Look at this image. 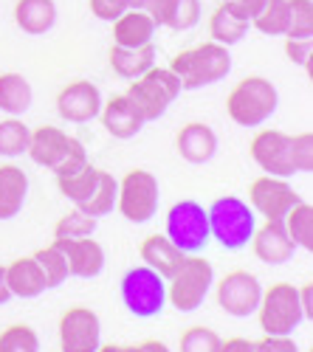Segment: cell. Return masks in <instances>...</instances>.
<instances>
[{
	"label": "cell",
	"mask_w": 313,
	"mask_h": 352,
	"mask_svg": "<svg viewBox=\"0 0 313 352\" xmlns=\"http://www.w3.org/2000/svg\"><path fill=\"white\" fill-rule=\"evenodd\" d=\"M248 28H251V23L243 20L229 3H220L215 9V14L209 17V37H212V43H220L226 48L237 45L248 34Z\"/></svg>",
	"instance_id": "obj_26"
},
{
	"label": "cell",
	"mask_w": 313,
	"mask_h": 352,
	"mask_svg": "<svg viewBox=\"0 0 313 352\" xmlns=\"http://www.w3.org/2000/svg\"><path fill=\"white\" fill-rule=\"evenodd\" d=\"M260 299H263V285L248 271H229L217 282V305L223 313L235 318L254 316L260 307Z\"/></svg>",
	"instance_id": "obj_11"
},
{
	"label": "cell",
	"mask_w": 313,
	"mask_h": 352,
	"mask_svg": "<svg viewBox=\"0 0 313 352\" xmlns=\"http://www.w3.org/2000/svg\"><path fill=\"white\" fill-rule=\"evenodd\" d=\"M119 293H122V305L136 318H153L166 307V279H161L144 262L122 276Z\"/></svg>",
	"instance_id": "obj_8"
},
{
	"label": "cell",
	"mask_w": 313,
	"mask_h": 352,
	"mask_svg": "<svg viewBox=\"0 0 313 352\" xmlns=\"http://www.w3.org/2000/svg\"><path fill=\"white\" fill-rule=\"evenodd\" d=\"M34 102V91L23 74H0V110L6 116H23Z\"/></svg>",
	"instance_id": "obj_27"
},
{
	"label": "cell",
	"mask_w": 313,
	"mask_h": 352,
	"mask_svg": "<svg viewBox=\"0 0 313 352\" xmlns=\"http://www.w3.org/2000/svg\"><path fill=\"white\" fill-rule=\"evenodd\" d=\"M215 285V268L206 256L189 254L181 271L166 279V305H173L178 313H195L209 296Z\"/></svg>",
	"instance_id": "obj_5"
},
{
	"label": "cell",
	"mask_w": 313,
	"mask_h": 352,
	"mask_svg": "<svg viewBox=\"0 0 313 352\" xmlns=\"http://www.w3.org/2000/svg\"><path fill=\"white\" fill-rule=\"evenodd\" d=\"M127 9H133V0H91V12L94 17L113 23L116 17H122Z\"/></svg>",
	"instance_id": "obj_41"
},
{
	"label": "cell",
	"mask_w": 313,
	"mask_h": 352,
	"mask_svg": "<svg viewBox=\"0 0 313 352\" xmlns=\"http://www.w3.org/2000/svg\"><path fill=\"white\" fill-rule=\"evenodd\" d=\"M6 279H9V290L17 299H37L48 290L45 276L40 271V265L34 262V256H20L6 265Z\"/></svg>",
	"instance_id": "obj_20"
},
{
	"label": "cell",
	"mask_w": 313,
	"mask_h": 352,
	"mask_svg": "<svg viewBox=\"0 0 313 352\" xmlns=\"http://www.w3.org/2000/svg\"><path fill=\"white\" fill-rule=\"evenodd\" d=\"M28 141H32V130L20 116H6L0 122V155L3 158H20L28 153Z\"/></svg>",
	"instance_id": "obj_31"
},
{
	"label": "cell",
	"mask_w": 313,
	"mask_h": 352,
	"mask_svg": "<svg viewBox=\"0 0 313 352\" xmlns=\"http://www.w3.org/2000/svg\"><path fill=\"white\" fill-rule=\"evenodd\" d=\"M223 338L209 327H189L181 333V352H220Z\"/></svg>",
	"instance_id": "obj_38"
},
{
	"label": "cell",
	"mask_w": 313,
	"mask_h": 352,
	"mask_svg": "<svg viewBox=\"0 0 313 352\" xmlns=\"http://www.w3.org/2000/svg\"><path fill=\"white\" fill-rule=\"evenodd\" d=\"M94 234H96V217L79 212L76 206L54 226V240H79V237H94Z\"/></svg>",
	"instance_id": "obj_35"
},
{
	"label": "cell",
	"mask_w": 313,
	"mask_h": 352,
	"mask_svg": "<svg viewBox=\"0 0 313 352\" xmlns=\"http://www.w3.org/2000/svg\"><path fill=\"white\" fill-rule=\"evenodd\" d=\"M0 352H40V336L28 324H12L0 333Z\"/></svg>",
	"instance_id": "obj_37"
},
{
	"label": "cell",
	"mask_w": 313,
	"mask_h": 352,
	"mask_svg": "<svg viewBox=\"0 0 313 352\" xmlns=\"http://www.w3.org/2000/svg\"><path fill=\"white\" fill-rule=\"evenodd\" d=\"M99 172H102V169L85 164L79 172L65 175V178H56V189H60L63 197H68L74 206H82V203L94 195V189H96V184H99Z\"/></svg>",
	"instance_id": "obj_28"
},
{
	"label": "cell",
	"mask_w": 313,
	"mask_h": 352,
	"mask_svg": "<svg viewBox=\"0 0 313 352\" xmlns=\"http://www.w3.org/2000/svg\"><path fill=\"white\" fill-rule=\"evenodd\" d=\"M110 25H113V45H122V48H141V45L153 43V34L158 28L144 12H138V9H127Z\"/></svg>",
	"instance_id": "obj_22"
},
{
	"label": "cell",
	"mask_w": 313,
	"mask_h": 352,
	"mask_svg": "<svg viewBox=\"0 0 313 352\" xmlns=\"http://www.w3.org/2000/svg\"><path fill=\"white\" fill-rule=\"evenodd\" d=\"M102 94L99 87L88 79H76L71 85H65L60 96H56V113H60L63 122H74V124H85L94 122L102 113Z\"/></svg>",
	"instance_id": "obj_14"
},
{
	"label": "cell",
	"mask_w": 313,
	"mask_h": 352,
	"mask_svg": "<svg viewBox=\"0 0 313 352\" xmlns=\"http://www.w3.org/2000/svg\"><path fill=\"white\" fill-rule=\"evenodd\" d=\"M282 226H285L288 237L294 240L296 248L302 251H313V206L305 200H299L296 206L282 217Z\"/></svg>",
	"instance_id": "obj_30"
},
{
	"label": "cell",
	"mask_w": 313,
	"mask_h": 352,
	"mask_svg": "<svg viewBox=\"0 0 313 352\" xmlns=\"http://www.w3.org/2000/svg\"><path fill=\"white\" fill-rule=\"evenodd\" d=\"M175 150L186 164H206L217 153V133L204 122H189L175 135Z\"/></svg>",
	"instance_id": "obj_18"
},
{
	"label": "cell",
	"mask_w": 313,
	"mask_h": 352,
	"mask_svg": "<svg viewBox=\"0 0 313 352\" xmlns=\"http://www.w3.org/2000/svg\"><path fill=\"white\" fill-rule=\"evenodd\" d=\"M257 318L266 336H291L305 324V310L299 305V290L291 282H277L263 290Z\"/></svg>",
	"instance_id": "obj_6"
},
{
	"label": "cell",
	"mask_w": 313,
	"mask_h": 352,
	"mask_svg": "<svg viewBox=\"0 0 313 352\" xmlns=\"http://www.w3.org/2000/svg\"><path fill=\"white\" fill-rule=\"evenodd\" d=\"M25 195H28V175L14 164L0 166V220L17 217L25 203Z\"/></svg>",
	"instance_id": "obj_24"
},
{
	"label": "cell",
	"mask_w": 313,
	"mask_h": 352,
	"mask_svg": "<svg viewBox=\"0 0 313 352\" xmlns=\"http://www.w3.org/2000/svg\"><path fill=\"white\" fill-rule=\"evenodd\" d=\"M226 3H229L243 20H254V17H257L260 12H263V6H266V0H226Z\"/></svg>",
	"instance_id": "obj_45"
},
{
	"label": "cell",
	"mask_w": 313,
	"mask_h": 352,
	"mask_svg": "<svg viewBox=\"0 0 313 352\" xmlns=\"http://www.w3.org/2000/svg\"><path fill=\"white\" fill-rule=\"evenodd\" d=\"M251 25L257 28L260 34L285 37V28H288V0H266L263 12L251 20Z\"/></svg>",
	"instance_id": "obj_34"
},
{
	"label": "cell",
	"mask_w": 313,
	"mask_h": 352,
	"mask_svg": "<svg viewBox=\"0 0 313 352\" xmlns=\"http://www.w3.org/2000/svg\"><path fill=\"white\" fill-rule=\"evenodd\" d=\"M63 248L68 274L76 279H94L105 271V248L94 237H79V240H54Z\"/></svg>",
	"instance_id": "obj_16"
},
{
	"label": "cell",
	"mask_w": 313,
	"mask_h": 352,
	"mask_svg": "<svg viewBox=\"0 0 313 352\" xmlns=\"http://www.w3.org/2000/svg\"><path fill=\"white\" fill-rule=\"evenodd\" d=\"M14 296L9 290V279H6V265H0V305H9Z\"/></svg>",
	"instance_id": "obj_48"
},
{
	"label": "cell",
	"mask_w": 313,
	"mask_h": 352,
	"mask_svg": "<svg viewBox=\"0 0 313 352\" xmlns=\"http://www.w3.org/2000/svg\"><path fill=\"white\" fill-rule=\"evenodd\" d=\"M248 153L254 158L266 175H274V178H291L296 175V166H294V141L288 133L282 130H260L254 135Z\"/></svg>",
	"instance_id": "obj_10"
},
{
	"label": "cell",
	"mask_w": 313,
	"mask_h": 352,
	"mask_svg": "<svg viewBox=\"0 0 313 352\" xmlns=\"http://www.w3.org/2000/svg\"><path fill=\"white\" fill-rule=\"evenodd\" d=\"M291 40H313V0H288V28Z\"/></svg>",
	"instance_id": "obj_36"
},
{
	"label": "cell",
	"mask_w": 313,
	"mask_h": 352,
	"mask_svg": "<svg viewBox=\"0 0 313 352\" xmlns=\"http://www.w3.org/2000/svg\"><path fill=\"white\" fill-rule=\"evenodd\" d=\"M296 290H299V305H302V310H305V318H310V316H313V285L305 282V285L296 287Z\"/></svg>",
	"instance_id": "obj_47"
},
{
	"label": "cell",
	"mask_w": 313,
	"mask_h": 352,
	"mask_svg": "<svg viewBox=\"0 0 313 352\" xmlns=\"http://www.w3.org/2000/svg\"><path fill=\"white\" fill-rule=\"evenodd\" d=\"M119 214L130 223H150L158 212V178L147 169H130L119 181Z\"/></svg>",
	"instance_id": "obj_9"
},
{
	"label": "cell",
	"mask_w": 313,
	"mask_h": 352,
	"mask_svg": "<svg viewBox=\"0 0 313 352\" xmlns=\"http://www.w3.org/2000/svg\"><path fill=\"white\" fill-rule=\"evenodd\" d=\"M169 71L178 76L181 91H201V87L215 85L232 74V54L226 45L209 40L175 54Z\"/></svg>",
	"instance_id": "obj_1"
},
{
	"label": "cell",
	"mask_w": 313,
	"mask_h": 352,
	"mask_svg": "<svg viewBox=\"0 0 313 352\" xmlns=\"http://www.w3.org/2000/svg\"><path fill=\"white\" fill-rule=\"evenodd\" d=\"M107 63L113 68V74L133 82L141 74H147L155 65V48L153 43L141 45V48H122V45H110L107 51Z\"/></svg>",
	"instance_id": "obj_23"
},
{
	"label": "cell",
	"mask_w": 313,
	"mask_h": 352,
	"mask_svg": "<svg viewBox=\"0 0 313 352\" xmlns=\"http://www.w3.org/2000/svg\"><path fill=\"white\" fill-rule=\"evenodd\" d=\"M85 164H91V161H88V150H85V144H82L79 138H74V135H71L65 155L60 158V164H56L51 172L56 175V178H65V175H74V172H79Z\"/></svg>",
	"instance_id": "obj_39"
},
{
	"label": "cell",
	"mask_w": 313,
	"mask_h": 352,
	"mask_svg": "<svg viewBox=\"0 0 313 352\" xmlns=\"http://www.w3.org/2000/svg\"><path fill=\"white\" fill-rule=\"evenodd\" d=\"M96 352H119V344H99Z\"/></svg>",
	"instance_id": "obj_51"
},
{
	"label": "cell",
	"mask_w": 313,
	"mask_h": 352,
	"mask_svg": "<svg viewBox=\"0 0 313 352\" xmlns=\"http://www.w3.org/2000/svg\"><path fill=\"white\" fill-rule=\"evenodd\" d=\"M209 217V231L212 240H217L226 251H240L251 243L254 228H257V214L248 206V200L223 195L212 200V206L206 209Z\"/></svg>",
	"instance_id": "obj_3"
},
{
	"label": "cell",
	"mask_w": 313,
	"mask_h": 352,
	"mask_svg": "<svg viewBox=\"0 0 313 352\" xmlns=\"http://www.w3.org/2000/svg\"><path fill=\"white\" fill-rule=\"evenodd\" d=\"M68 141L71 135L60 127H37L32 130V141H28V155H32V161L37 166H45V169H54L56 164H60V158L65 155L68 150Z\"/></svg>",
	"instance_id": "obj_21"
},
{
	"label": "cell",
	"mask_w": 313,
	"mask_h": 352,
	"mask_svg": "<svg viewBox=\"0 0 313 352\" xmlns=\"http://www.w3.org/2000/svg\"><path fill=\"white\" fill-rule=\"evenodd\" d=\"M32 256H34V262L40 265V271H43V276H45V285H48V287H60V285L71 276V274H68L65 254H63V248L56 245V243H51V245H45V248H40V251H34Z\"/></svg>",
	"instance_id": "obj_33"
},
{
	"label": "cell",
	"mask_w": 313,
	"mask_h": 352,
	"mask_svg": "<svg viewBox=\"0 0 313 352\" xmlns=\"http://www.w3.org/2000/svg\"><path fill=\"white\" fill-rule=\"evenodd\" d=\"M279 107L277 85L266 76H246L240 79L229 99H226V113L237 127H260L266 124Z\"/></svg>",
	"instance_id": "obj_2"
},
{
	"label": "cell",
	"mask_w": 313,
	"mask_h": 352,
	"mask_svg": "<svg viewBox=\"0 0 313 352\" xmlns=\"http://www.w3.org/2000/svg\"><path fill=\"white\" fill-rule=\"evenodd\" d=\"M102 324L91 307H71L60 318V352H96Z\"/></svg>",
	"instance_id": "obj_13"
},
{
	"label": "cell",
	"mask_w": 313,
	"mask_h": 352,
	"mask_svg": "<svg viewBox=\"0 0 313 352\" xmlns=\"http://www.w3.org/2000/svg\"><path fill=\"white\" fill-rule=\"evenodd\" d=\"M299 200L302 197L296 189L285 178H274V175H263L248 186V206L266 220H282Z\"/></svg>",
	"instance_id": "obj_12"
},
{
	"label": "cell",
	"mask_w": 313,
	"mask_h": 352,
	"mask_svg": "<svg viewBox=\"0 0 313 352\" xmlns=\"http://www.w3.org/2000/svg\"><path fill=\"white\" fill-rule=\"evenodd\" d=\"M220 3H226V0H220Z\"/></svg>",
	"instance_id": "obj_52"
},
{
	"label": "cell",
	"mask_w": 313,
	"mask_h": 352,
	"mask_svg": "<svg viewBox=\"0 0 313 352\" xmlns=\"http://www.w3.org/2000/svg\"><path fill=\"white\" fill-rule=\"evenodd\" d=\"M102 124L105 130L113 135V138H133L141 133V127H144V116L138 113V107L130 102L127 94H116L110 96L107 102H102Z\"/></svg>",
	"instance_id": "obj_17"
},
{
	"label": "cell",
	"mask_w": 313,
	"mask_h": 352,
	"mask_svg": "<svg viewBox=\"0 0 313 352\" xmlns=\"http://www.w3.org/2000/svg\"><path fill=\"white\" fill-rule=\"evenodd\" d=\"M181 94V82L169 68H158L153 65L147 74H141L138 79L130 82L127 96L130 102L138 107V113L144 116V122H155L169 110Z\"/></svg>",
	"instance_id": "obj_7"
},
{
	"label": "cell",
	"mask_w": 313,
	"mask_h": 352,
	"mask_svg": "<svg viewBox=\"0 0 313 352\" xmlns=\"http://www.w3.org/2000/svg\"><path fill=\"white\" fill-rule=\"evenodd\" d=\"M144 349H147V352H169V346H166L164 341H155V338L144 341Z\"/></svg>",
	"instance_id": "obj_49"
},
{
	"label": "cell",
	"mask_w": 313,
	"mask_h": 352,
	"mask_svg": "<svg viewBox=\"0 0 313 352\" xmlns=\"http://www.w3.org/2000/svg\"><path fill=\"white\" fill-rule=\"evenodd\" d=\"M164 6L166 0H133V9L144 12L155 25H164Z\"/></svg>",
	"instance_id": "obj_44"
},
{
	"label": "cell",
	"mask_w": 313,
	"mask_h": 352,
	"mask_svg": "<svg viewBox=\"0 0 313 352\" xmlns=\"http://www.w3.org/2000/svg\"><path fill=\"white\" fill-rule=\"evenodd\" d=\"M14 23L25 34H45L56 23V6L54 0H17L14 6Z\"/></svg>",
	"instance_id": "obj_25"
},
{
	"label": "cell",
	"mask_w": 313,
	"mask_h": 352,
	"mask_svg": "<svg viewBox=\"0 0 313 352\" xmlns=\"http://www.w3.org/2000/svg\"><path fill=\"white\" fill-rule=\"evenodd\" d=\"M248 245L254 248V256L260 262H266V265H285V262H291V256L296 254V245L288 237L282 220H266L263 226H257Z\"/></svg>",
	"instance_id": "obj_15"
},
{
	"label": "cell",
	"mask_w": 313,
	"mask_h": 352,
	"mask_svg": "<svg viewBox=\"0 0 313 352\" xmlns=\"http://www.w3.org/2000/svg\"><path fill=\"white\" fill-rule=\"evenodd\" d=\"M285 54H288V60L294 65L310 71V54H313L310 40H291V37H285Z\"/></svg>",
	"instance_id": "obj_42"
},
{
	"label": "cell",
	"mask_w": 313,
	"mask_h": 352,
	"mask_svg": "<svg viewBox=\"0 0 313 352\" xmlns=\"http://www.w3.org/2000/svg\"><path fill=\"white\" fill-rule=\"evenodd\" d=\"M119 352H147V349H144V344H125V346H119Z\"/></svg>",
	"instance_id": "obj_50"
},
{
	"label": "cell",
	"mask_w": 313,
	"mask_h": 352,
	"mask_svg": "<svg viewBox=\"0 0 313 352\" xmlns=\"http://www.w3.org/2000/svg\"><path fill=\"white\" fill-rule=\"evenodd\" d=\"M116 195H119V181L113 178L110 172H99V184L94 189V195L82 203V206H76L79 212L85 214H91V217H107L113 209H116Z\"/></svg>",
	"instance_id": "obj_29"
},
{
	"label": "cell",
	"mask_w": 313,
	"mask_h": 352,
	"mask_svg": "<svg viewBox=\"0 0 313 352\" xmlns=\"http://www.w3.org/2000/svg\"><path fill=\"white\" fill-rule=\"evenodd\" d=\"M186 256L189 254H184L178 245L166 240V234H150V237L141 243V262H144L147 268H153L161 279H173L186 262Z\"/></svg>",
	"instance_id": "obj_19"
},
{
	"label": "cell",
	"mask_w": 313,
	"mask_h": 352,
	"mask_svg": "<svg viewBox=\"0 0 313 352\" xmlns=\"http://www.w3.org/2000/svg\"><path fill=\"white\" fill-rule=\"evenodd\" d=\"M220 352H254V341L251 338H229L220 344Z\"/></svg>",
	"instance_id": "obj_46"
},
{
	"label": "cell",
	"mask_w": 313,
	"mask_h": 352,
	"mask_svg": "<svg viewBox=\"0 0 313 352\" xmlns=\"http://www.w3.org/2000/svg\"><path fill=\"white\" fill-rule=\"evenodd\" d=\"M204 6L201 0H166L164 6V25L173 32H189L201 23Z\"/></svg>",
	"instance_id": "obj_32"
},
{
	"label": "cell",
	"mask_w": 313,
	"mask_h": 352,
	"mask_svg": "<svg viewBox=\"0 0 313 352\" xmlns=\"http://www.w3.org/2000/svg\"><path fill=\"white\" fill-rule=\"evenodd\" d=\"M291 141H294V166L296 172L307 175L313 169V133L305 130L299 135H291Z\"/></svg>",
	"instance_id": "obj_40"
},
{
	"label": "cell",
	"mask_w": 313,
	"mask_h": 352,
	"mask_svg": "<svg viewBox=\"0 0 313 352\" xmlns=\"http://www.w3.org/2000/svg\"><path fill=\"white\" fill-rule=\"evenodd\" d=\"M254 352H299L291 336H266L254 341Z\"/></svg>",
	"instance_id": "obj_43"
},
{
	"label": "cell",
	"mask_w": 313,
	"mask_h": 352,
	"mask_svg": "<svg viewBox=\"0 0 313 352\" xmlns=\"http://www.w3.org/2000/svg\"><path fill=\"white\" fill-rule=\"evenodd\" d=\"M164 234H166V240L178 245L184 254H201L212 240L206 206H201V203L192 197L173 203L166 212V220H164Z\"/></svg>",
	"instance_id": "obj_4"
}]
</instances>
